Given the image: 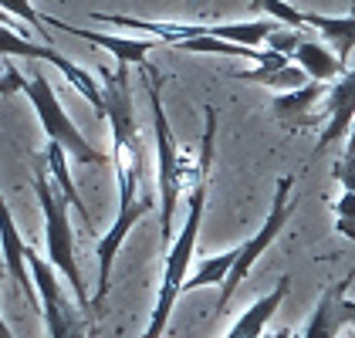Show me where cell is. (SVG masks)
<instances>
[{
	"mask_svg": "<svg viewBox=\"0 0 355 338\" xmlns=\"http://www.w3.org/2000/svg\"><path fill=\"white\" fill-rule=\"evenodd\" d=\"M142 84L149 91V109H153V136H156V166H159V240L163 247H173L176 240V206H180V193L187 190V183H196L200 176L210 172L214 163V139H217V109L203 105V118H207V132L200 142V159L193 166L187 152L180 149V142L169 129V118L163 109V78L153 64L142 68Z\"/></svg>",
	"mask_w": 355,
	"mask_h": 338,
	"instance_id": "1",
	"label": "cell"
},
{
	"mask_svg": "<svg viewBox=\"0 0 355 338\" xmlns=\"http://www.w3.org/2000/svg\"><path fill=\"white\" fill-rule=\"evenodd\" d=\"M98 78H102L105 118L112 129V163L119 176V206H122L139 197V179H142V139L136 125L132 88H129V68L125 64H119L115 71L98 68Z\"/></svg>",
	"mask_w": 355,
	"mask_h": 338,
	"instance_id": "2",
	"label": "cell"
},
{
	"mask_svg": "<svg viewBox=\"0 0 355 338\" xmlns=\"http://www.w3.org/2000/svg\"><path fill=\"white\" fill-rule=\"evenodd\" d=\"M34 193L44 213V237H48V264L58 274H64V281L71 284L75 301L82 311H92V298L85 287L82 267H78V254H75V230H71V217H68V199L61 197V190L55 186V179L44 172L41 159L34 169Z\"/></svg>",
	"mask_w": 355,
	"mask_h": 338,
	"instance_id": "3",
	"label": "cell"
},
{
	"mask_svg": "<svg viewBox=\"0 0 355 338\" xmlns=\"http://www.w3.org/2000/svg\"><path fill=\"white\" fill-rule=\"evenodd\" d=\"M187 220L180 226L173 247L166 254L163 264V284H159V298H156V308L149 318V328L142 338H163L166 325H169V314L176 298L183 294V284H187V271H190L193 260V247H196V237H200V224H203V206H207V176H200L190 186V199H187Z\"/></svg>",
	"mask_w": 355,
	"mask_h": 338,
	"instance_id": "4",
	"label": "cell"
},
{
	"mask_svg": "<svg viewBox=\"0 0 355 338\" xmlns=\"http://www.w3.org/2000/svg\"><path fill=\"white\" fill-rule=\"evenodd\" d=\"M24 95L31 98L34 112H37V118H41V129H44L48 142L61 145V149H64L75 163H82V166H105V163H112V152L98 149V145H92V142L82 136V129L68 118V112H64L61 102H58V91L51 88V82H48L41 71H34V75L28 78Z\"/></svg>",
	"mask_w": 355,
	"mask_h": 338,
	"instance_id": "5",
	"label": "cell"
},
{
	"mask_svg": "<svg viewBox=\"0 0 355 338\" xmlns=\"http://www.w3.org/2000/svg\"><path fill=\"white\" fill-rule=\"evenodd\" d=\"M291 190H295V176H281L277 179V190H274V199H271V213H268V220L261 224V230L250 237V240H244L241 247H237V260H234V271L227 274V281H223V287H220V301H217V314H223L227 311V305H230V298H234V291L241 287V281H244L247 274H250V267L261 260V254L271 247L274 240H277V233L288 226V220H291V213H295V199H291Z\"/></svg>",
	"mask_w": 355,
	"mask_h": 338,
	"instance_id": "6",
	"label": "cell"
},
{
	"mask_svg": "<svg viewBox=\"0 0 355 338\" xmlns=\"http://www.w3.org/2000/svg\"><path fill=\"white\" fill-rule=\"evenodd\" d=\"M28 267H31V278H34V287H37V298H41V314H44L48 335L51 338H88L85 335L82 311L71 305V298L58 284L55 267L48 260H41L37 251H28Z\"/></svg>",
	"mask_w": 355,
	"mask_h": 338,
	"instance_id": "7",
	"label": "cell"
},
{
	"mask_svg": "<svg viewBox=\"0 0 355 338\" xmlns=\"http://www.w3.org/2000/svg\"><path fill=\"white\" fill-rule=\"evenodd\" d=\"M0 55L3 57H24V61H48V64H55L58 71L75 84L85 98H88V105H92L95 112L105 115V102H102V88H98V82H95L88 71H82L78 64H71L64 55H58L55 48H48V44H34L28 34H21V30L3 28V24H0Z\"/></svg>",
	"mask_w": 355,
	"mask_h": 338,
	"instance_id": "8",
	"label": "cell"
},
{
	"mask_svg": "<svg viewBox=\"0 0 355 338\" xmlns=\"http://www.w3.org/2000/svg\"><path fill=\"white\" fill-rule=\"evenodd\" d=\"M153 210H156V199L153 197H136L132 203H122L119 213H115V220H112V226L98 237V247H95V254H98V291H95V298H92V311L102 308V301H105V294H109L112 264H115V254L122 251L129 230H132L146 213H153Z\"/></svg>",
	"mask_w": 355,
	"mask_h": 338,
	"instance_id": "9",
	"label": "cell"
},
{
	"mask_svg": "<svg viewBox=\"0 0 355 338\" xmlns=\"http://www.w3.org/2000/svg\"><path fill=\"white\" fill-rule=\"evenodd\" d=\"M44 24L48 28H58L64 30V34H71V37H85L88 44H95V48H105L112 57H115V64H136L139 71L146 68V57L153 48H159V41L156 37H122V34H102V30H88V28H75V24H64V21H58V17H44Z\"/></svg>",
	"mask_w": 355,
	"mask_h": 338,
	"instance_id": "10",
	"label": "cell"
},
{
	"mask_svg": "<svg viewBox=\"0 0 355 338\" xmlns=\"http://www.w3.org/2000/svg\"><path fill=\"white\" fill-rule=\"evenodd\" d=\"M0 251H3V267H7V274L17 281V287L24 291V298H28L31 305L41 311V298H37V287H34V278H31V267H28L31 247L21 240L17 224H14V213H10L3 193H0Z\"/></svg>",
	"mask_w": 355,
	"mask_h": 338,
	"instance_id": "11",
	"label": "cell"
},
{
	"mask_svg": "<svg viewBox=\"0 0 355 338\" xmlns=\"http://www.w3.org/2000/svg\"><path fill=\"white\" fill-rule=\"evenodd\" d=\"M328 115H325V129L318 136L315 152H325L331 142H338L342 136H349L355 125V68H349L338 82L328 88Z\"/></svg>",
	"mask_w": 355,
	"mask_h": 338,
	"instance_id": "12",
	"label": "cell"
},
{
	"mask_svg": "<svg viewBox=\"0 0 355 338\" xmlns=\"http://www.w3.org/2000/svg\"><path fill=\"white\" fill-rule=\"evenodd\" d=\"M355 271L345 281L325 287V294L318 298V305L311 311L308 325H304V335L301 338H335L349 321H345V298H349V284H352Z\"/></svg>",
	"mask_w": 355,
	"mask_h": 338,
	"instance_id": "13",
	"label": "cell"
},
{
	"mask_svg": "<svg viewBox=\"0 0 355 338\" xmlns=\"http://www.w3.org/2000/svg\"><path fill=\"white\" fill-rule=\"evenodd\" d=\"M328 98V84L322 82H308L304 88L298 91H288V95H277L274 98V115L281 118V125H288V129H304V125H311L315 118V105Z\"/></svg>",
	"mask_w": 355,
	"mask_h": 338,
	"instance_id": "14",
	"label": "cell"
},
{
	"mask_svg": "<svg viewBox=\"0 0 355 338\" xmlns=\"http://www.w3.org/2000/svg\"><path fill=\"white\" fill-rule=\"evenodd\" d=\"M295 64H298L301 71L308 75V82H322V84H335L349 68L335 57V51L328 48L325 41H315V37H308L304 34V41L298 44V51H295Z\"/></svg>",
	"mask_w": 355,
	"mask_h": 338,
	"instance_id": "15",
	"label": "cell"
},
{
	"mask_svg": "<svg viewBox=\"0 0 355 338\" xmlns=\"http://www.w3.org/2000/svg\"><path fill=\"white\" fill-rule=\"evenodd\" d=\"M301 21H304V28H315L325 37V44L335 51V57L342 64H349V55L355 51V14H349V17H325V14L301 10Z\"/></svg>",
	"mask_w": 355,
	"mask_h": 338,
	"instance_id": "16",
	"label": "cell"
},
{
	"mask_svg": "<svg viewBox=\"0 0 355 338\" xmlns=\"http://www.w3.org/2000/svg\"><path fill=\"white\" fill-rule=\"evenodd\" d=\"M237 78H247V82H261V84H271V88H295V91H298V88H304L301 82H304L308 75H304L301 68H291L284 55H274V51H271V57H268V61H264L261 68L241 71Z\"/></svg>",
	"mask_w": 355,
	"mask_h": 338,
	"instance_id": "17",
	"label": "cell"
},
{
	"mask_svg": "<svg viewBox=\"0 0 355 338\" xmlns=\"http://www.w3.org/2000/svg\"><path fill=\"white\" fill-rule=\"evenodd\" d=\"M48 166H51V179H55V186L61 190V197L68 199L78 213H82V220L92 226V217H88V210H85V199L78 193V186H75V179H71V172H68V152L55 145V142H48Z\"/></svg>",
	"mask_w": 355,
	"mask_h": 338,
	"instance_id": "18",
	"label": "cell"
},
{
	"mask_svg": "<svg viewBox=\"0 0 355 338\" xmlns=\"http://www.w3.org/2000/svg\"><path fill=\"white\" fill-rule=\"evenodd\" d=\"M234 260H237V247L217 254V257L200 260V267H196L190 278H187V284H183V294H187V291H196V287H207V284H220V287H223L227 274L234 271Z\"/></svg>",
	"mask_w": 355,
	"mask_h": 338,
	"instance_id": "19",
	"label": "cell"
},
{
	"mask_svg": "<svg viewBox=\"0 0 355 338\" xmlns=\"http://www.w3.org/2000/svg\"><path fill=\"white\" fill-rule=\"evenodd\" d=\"M250 10H264L271 21L284 24L291 30H304V21H301V10L291 7L288 0H250Z\"/></svg>",
	"mask_w": 355,
	"mask_h": 338,
	"instance_id": "20",
	"label": "cell"
},
{
	"mask_svg": "<svg viewBox=\"0 0 355 338\" xmlns=\"http://www.w3.org/2000/svg\"><path fill=\"white\" fill-rule=\"evenodd\" d=\"M0 10H3V14H10V17H21L31 30H37V34L44 37V44L51 41V37H48V24H44V17H37V14H34L31 0H0Z\"/></svg>",
	"mask_w": 355,
	"mask_h": 338,
	"instance_id": "21",
	"label": "cell"
},
{
	"mask_svg": "<svg viewBox=\"0 0 355 338\" xmlns=\"http://www.w3.org/2000/svg\"><path fill=\"white\" fill-rule=\"evenodd\" d=\"M335 233L345 237V240H355V193H345L335 199Z\"/></svg>",
	"mask_w": 355,
	"mask_h": 338,
	"instance_id": "22",
	"label": "cell"
},
{
	"mask_svg": "<svg viewBox=\"0 0 355 338\" xmlns=\"http://www.w3.org/2000/svg\"><path fill=\"white\" fill-rule=\"evenodd\" d=\"M345 321L355 328V301H352V298H345Z\"/></svg>",
	"mask_w": 355,
	"mask_h": 338,
	"instance_id": "23",
	"label": "cell"
},
{
	"mask_svg": "<svg viewBox=\"0 0 355 338\" xmlns=\"http://www.w3.org/2000/svg\"><path fill=\"white\" fill-rule=\"evenodd\" d=\"M261 338H291V332H288V328H281V332H264Z\"/></svg>",
	"mask_w": 355,
	"mask_h": 338,
	"instance_id": "24",
	"label": "cell"
},
{
	"mask_svg": "<svg viewBox=\"0 0 355 338\" xmlns=\"http://www.w3.org/2000/svg\"><path fill=\"white\" fill-rule=\"evenodd\" d=\"M0 338H14V332H10L7 321H3V314H0Z\"/></svg>",
	"mask_w": 355,
	"mask_h": 338,
	"instance_id": "25",
	"label": "cell"
}]
</instances>
